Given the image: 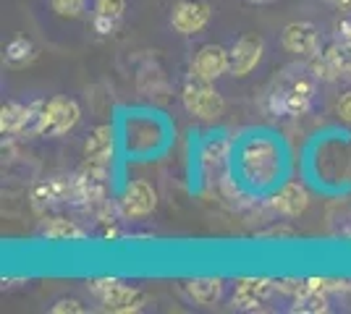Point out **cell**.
<instances>
[{"label": "cell", "instance_id": "cell-1", "mask_svg": "<svg viewBox=\"0 0 351 314\" xmlns=\"http://www.w3.org/2000/svg\"><path fill=\"white\" fill-rule=\"evenodd\" d=\"M79 118H82V107L71 97L56 94L50 100H40L32 136H66L76 129Z\"/></svg>", "mask_w": 351, "mask_h": 314}, {"label": "cell", "instance_id": "cell-2", "mask_svg": "<svg viewBox=\"0 0 351 314\" xmlns=\"http://www.w3.org/2000/svg\"><path fill=\"white\" fill-rule=\"evenodd\" d=\"M87 288L89 293L103 304L105 312H113V314L139 312L147 301L142 288H134V285L123 283L118 278H92L87 283Z\"/></svg>", "mask_w": 351, "mask_h": 314}, {"label": "cell", "instance_id": "cell-3", "mask_svg": "<svg viewBox=\"0 0 351 314\" xmlns=\"http://www.w3.org/2000/svg\"><path fill=\"white\" fill-rule=\"evenodd\" d=\"M181 103L186 107V113L194 116L197 120H218L226 110V100L218 92V87L210 79H202L197 74H191L184 81Z\"/></svg>", "mask_w": 351, "mask_h": 314}, {"label": "cell", "instance_id": "cell-4", "mask_svg": "<svg viewBox=\"0 0 351 314\" xmlns=\"http://www.w3.org/2000/svg\"><path fill=\"white\" fill-rule=\"evenodd\" d=\"M108 168L110 165L84 160L73 173V205L82 207H100L108 199Z\"/></svg>", "mask_w": 351, "mask_h": 314}, {"label": "cell", "instance_id": "cell-5", "mask_svg": "<svg viewBox=\"0 0 351 314\" xmlns=\"http://www.w3.org/2000/svg\"><path fill=\"white\" fill-rule=\"evenodd\" d=\"M265 55V40L260 34H244L239 37L228 50V74L236 79L249 76Z\"/></svg>", "mask_w": 351, "mask_h": 314}, {"label": "cell", "instance_id": "cell-6", "mask_svg": "<svg viewBox=\"0 0 351 314\" xmlns=\"http://www.w3.org/2000/svg\"><path fill=\"white\" fill-rule=\"evenodd\" d=\"M32 207L34 212H47L53 205H63V202H73V176H53V179H43L32 186Z\"/></svg>", "mask_w": 351, "mask_h": 314}, {"label": "cell", "instance_id": "cell-7", "mask_svg": "<svg viewBox=\"0 0 351 314\" xmlns=\"http://www.w3.org/2000/svg\"><path fill=\"white\" fill-rule=\"evenodd\" d=\"M280 42L286 47V53L299 58H312L320 53V29L312 21H293L289 27H283Z\"/></svg>", "mask_w": 351, "mask_h": 314}, {"label": "cell", "instance_id": "cell-8", "mask_svg": "<svg viewBox=\"0 0 351 314\" xmlns=\"http://www.w3.org/2000/svg\"><path fill=\"white\" fill-rule=\"evenodd\" d=\"M210 24V5L205 0H178L171 11V27L184 37L199 34Z\"/></svg>", "mask_w": 351, "mask_h": 314}, {"label": "cell", "instance_id": "cell-9", "mask_svg": "<svg viewBox=\"0 0 351 314\" xmlns=\"http://www.w3.org/2000/svg\"><path fill=\"white\" fill-rule=\"evenodd\" d=\"M158 205V192L152 189V183L145 179H136L126 183V192L121 196V212L126 218H145Z\"/></svg>", "mask_w": 351, "mask_h": 314}, {"label": "cell", "instance_id": "cell-10", "mask_svg": "<svg viewBox=\"0 0 351 314\" xmlns=\"http://www.w3.org/2000/svg\"><path fill=\"white\" fill-rule=\"evenodd\" d=\"M37 110H40V100H34L29 105L21 103H5L0 107V131L3 136H14V134H32L34 129V120H37Z\"/></svg>", "mask_w": 351, "mask_h": 314}, {"label": "cell", "instance_id": "cell-11", "mask_svg": "<svg viewBox=\"0 0 351 314\" xmlns=\"http://www.w3.org/2000/svg\"><path fill=\"white\" fill-rule=\"evenodd\" d=\"M276 291V283L267 278H241L234 288V306L244 312H257L263 309V304L270 299V293Z\"/></svg>", "mask_w": 351, "mask_h": 314}, {"label": "cell", "instance_id": "cell-12", "mask_svg": "<svg viewBox=\"0 0 351 314\" xmlns=\"http://www.w3.org/2000/svg\"><path fill=\"white\" fill-rule=\"evenodd\" d=\"M280 94H283V110L286 116L299 118V116H307L312 100H315V76H296L289 87L278 84Z\"/></svg>", "mask_w": 351, "mask_h": 314}, {"label": "cell", "instance_id": "cell-13", "mask_svg": "<svg viewBox=\"0 0 351 314\" xmlns=\"http://www.w3.org/2000/svg\"><path fill=\"white\" fill-rule=\"evenodd\" d=\"M228 71V50L220 45H202L191 60V74L215 81Z\"/></svg>", "mask_w": 351, "mask_h": 314}, {"label": "cell", "instance_id": "cell-14", "mask_svg": "<svg viewBox=\"0 0 351 314\" xmlns=\"http://www.w3.org/2000/svg\"><path fill=\"white\" fill-rule=\"evenodd\" d=\"M270 207L283 218H299L309 207V194L302 183H283L276 194L270 196Z\"/></svg>", "mask_w": 351, "mask_h": 314}, {"label": "cell", "instance_id": "cell-15", "mask_svg": "<svg viewBox=\"0 0 351 314\" xmlns=\"http://www.w3.org/2000/svg\"><path fill=\"white\" fill-rule=\"evenodd\" d=\"M113 152H116L113 129H110V126H95L87 134V142H84V157H87V160H95V163L110 165Z\"/></svg>", "mask_w": 351, "mask_h": 314}, {"label": "cell", "instance_id": "cell-16", "mask_svg": "<svg viewBox=\"0 0 351 314\" xmlns=\"http://www.w3.org/2000/svg\"><path fill=\"white\" fill-rule=\"evenodd\" d=\"M184 291L194 304L199 306H213L223 299V280L220 278H191L184 283Z\"/></svg>", "mask_w": 351, "mask_h": 314}, {"label": "cell", "instance_id": "cell-17", "mask_svg": "<svg viewBox=\"0 0 351 314\" xmlns=\"http://www.w3.org/2000/svg\"><path fill=\"white\" fill-rule=\"evenodd\" d=\"M40 236L47 241H84L87 239V231L79 223H73L69 218H47L40 228Z\"/></svg>", "mask_w": 351, "mask_h": 314}, {"label": "cell", "instance_id": "cell-18", "mask_svg": "<svg viewBox=\"0 0 351 314\" xmlns=\"http://www.w3.org/2000/svg\"><path fill=\"white\" fill-rule=\"evenodd\" d=\"M3 60L14 68H21V66H29L37 60V47L32 42L27 34H19L14 37L8 45H5V53H3Z\"/></svg>", "mask_w": 351, "mask_h": 314}, {"label": "cell", "instance_id": "cell-19", "mask_svg": "<svg viewBox=\"0 0 351 314\" xmlns=\"http://www.w3.org/2000/svg\"><path fill=\"white\" fill-rule=\"evenodd\" d=\"M291 312L299 314H325L330 312V304L325 293H315V291H304V293H296Z\"/></svg>", "mask_w": 351, "mask_h": 314}, {"label": "cell", "instance_id": "cell-20", "mask_svg": "<svg viewBox=\"0 0 351 314\" xmlns=\"http://www.w3.org/2000/svg\"><path fill=\"white\" fill-rule=\"evenodd\" d=\"M328 60L336 66L338 74H349L351 76V42H343V40H336L333 45L325 50Z\"/></svg>", "mask_w": 351, "mask_h": 314}, {"label": "cell", "instance_id": "cell-21", "mask_svg": "<svg viewBox=\"0 0 351 314\" xmlns=\"http://www.w3.org/2000/svg\"><path fill=\"white\" fill-rule=\"evenodd\" d=\"M228 152H231V142L215 136V139H207L205 142V147H202V160H205L207 165H213V163L220 165L228 157Z\"/></svg>", "mask_w": 351, "mask_h": 314}, {"label": "cell", "instance_id": "cell-22", "mask_svg": "<svg viewBox=\"0 0 351 314\" xmlns=\"http://www.w3.org/2000/svg\"><path fill=\"white\" fill-rule=\"evenodd\" d=\"M309 71H312L315 79H322V81H336L338 76H341L336 71V66L328 60L325 53H317V55H312V58H309Z\"/></svg>", "mask_w": 351, "mask_h": 314}, {"label": "cell", "instance_id": "cell-23", "mask_svg": "<svg viewBox=\"0 0 351 314\" xmlns=\"http://www.w3.org/2000/svg\"><path fill=\"white\" fill-rule=\"evenodd\" d=\"M50 5L63 18H79L87 11V0H50Z\"/></svg>", "mask_w": 351, "mask_h": 314}, {"label": "cell", "instance_id": "cell-24", "mask_svg": "<svg viewBox=\"0 0 351 314\" xmlns=\"http://www.w3.org/2000/svg\"><path fill=\"white\" fill-rule=\"evenodd\" d=\"M338 288H346L343 283H338V280H328V278H307V280H302V285L296 288V293H304V291H315V293H330V291H338Z\"/></svg>", "mask_w": 351, "mask_h": 314}, {"label": "cell", "instance_id": "cell-25", "mask_svg": "<svg viewBox=\"0 0 351 314\" xmlns=\"http://www.w3.org/2000/svg\"><path fill=\"white\" fill-rule=\"evenodd\" d=\"M121 27V18L116 16H103V14H92V31L100 34V37H110L116 34Z\"/></svg>", "mask_w": 351, "mask_h": 314}, {"label": "cell", "instance_id": "cell-26", "mask_svg": "<svg viewBox=\"0 0 351 314\" xmlns=\"http://www.w3.org/2000/svg\"><path fill=\"white\" fill-rule=\"evenodd\" d=\"M123 11H126V0H95V14L123 18Z\"/></svg>", "mask_w": 351, "mask_h": 314}, {"label": "cell", "instance_id": "cell-27", "mask_svg": "<svg viewBox=\"0 0 351 314\" xmlns=\"http://www.w3.org/2000/svg\"><path fill=\"white\" fill-rule=\"evenodd\" d=\"M50 312L53 314H84L87 309H84V304L79 299H60L50 306Z\"/></svg>", "mask_w": 351, "mask_h": 314}, {"label": "cell", "instance_id": "cell-28", "mask_svg": "<svg viewBox=\"0 0 351 314\" xmlns=\"http://www.w3.org/2000/svg\"><path fill=\"white\" fill-rule=\"evenodd\" d=\"M336 37L343 42H351V16H343L336 21Z\"/></svg>", "mask_w": 351, "mask_h": 314}, {"label": "cell", "instance_id": "cell-29", "mask_svg": "<svg viewBox=\"0 0 351 314\" xmlns=\"http://www.w3.org/2000/svg\"><path fill=\"white\" fill-rule=\"evenodd\" d=\"M338 118L343 120V123H351V92H346L338 100Z\"/></svg>", "mask_w": 351, "mask_h": 314}, {"label": "cell", "instance_id": "cell-30", "mask_svg": "<svg viewBox=\"0 0 351 314\" xmlns=\"http://www.w3.org/2000/svg\"><path fill=\"white\" fill-rule=\"evenodd\" d=\"M263 236H293L291 228H273V231H265Z\"/></svg>", "mask_w": 351, "mask_h": 314}, {"label": "cell", "instance_id": "cell-31", "mask_svg": "<svg viewBox=\"0 0 351 314\" xmlns=\"http://www.w3.org/2000/svg\"><path fill=\"white\" fill-rule=\"evenodd\" d=\"M325 3H330L338 11H351V0H325Z\"/></svg>", "mask_w": 351, "mask_h": 314}, {"label": "cell", "instance_id": "cell-32", "mask_svg": "<svg viewBox=\"0 0 351 314\" xmlns=\"http://www.w3.org/2000/svg\"><path fill=\"white\" fill-rule=\"evenodd\" d=\"M247 3H252V5H265V3H273V0H247Z\"/></svg>", "mask_w": 351, "mask_h": 314}]
</instances>
